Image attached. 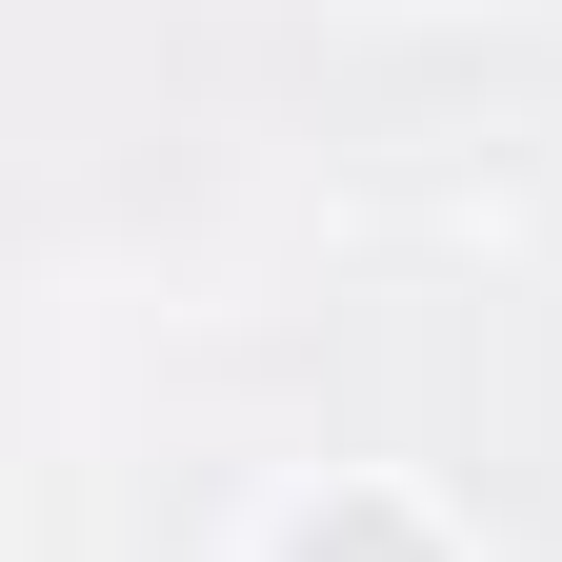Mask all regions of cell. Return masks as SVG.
Returning a JSON list of instances; mask_svg holds the SVG:
<instances>
[{
	"mask_svg": "<svg viewBox=\"0 0 562 562\" xmlns=\"http://www.w3.org/2000/svg\"><path fill=\"white\" fill-rule=\"evenodd\" d=\"M281 562H442V542H422L402 503H322V522H302V542H281Z\"/></svg>",
	"mask_w": 562,
	"mask_h": 562,
	"instance_id": "6da1fadb",
	"label": "cell"
}]
</instances>
